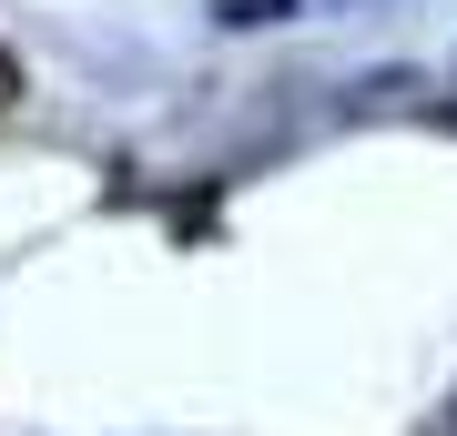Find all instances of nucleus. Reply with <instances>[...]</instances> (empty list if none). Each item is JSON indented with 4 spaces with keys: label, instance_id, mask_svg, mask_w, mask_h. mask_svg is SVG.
I'll use <instances>...</instances> for the list:
<instances>
[{
    "label": "nucleus",
    "instance_id": "f257e3e1",
    "mask_svg": "<svg viewBox=\"0 0 457 436\" xmlns=\"http://www.w3.org/2000/svg\"><path fill=\"white\" fill-rule=\"evenodd\" d=\"M447 426H457V406H447Z\"/></svg>",
    "mask_w": 457,
    "mask_h": 436
}]
</instances>
